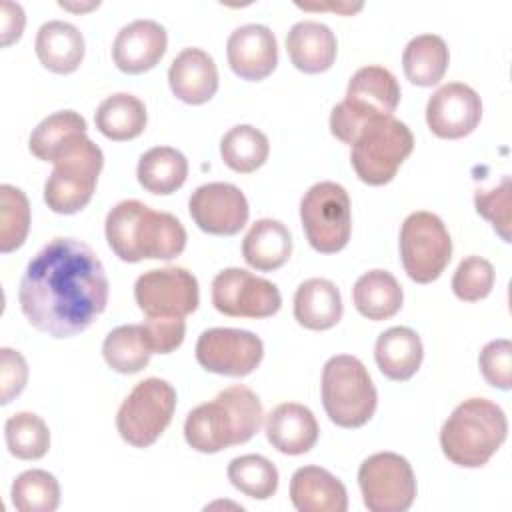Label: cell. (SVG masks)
<instances>
[{"label":"cell","instance_id":"6da1fadb","mask_svg":"<svg viewBox=\"0 0 512 512\" xmlns=\"http://www.w3.org/2000/svg\"><path fill=\"white\" fill-rule=\"evenodd\" d=\"M108 276L96 252L76 238H52L28 262L18 302L26 320L52 338L84 332L108 304Z\"/></svg>","mask_w":512,"mask_h":512},{"label":"cell","instance_id":"7a4b0ae2","mask_svg":"<svg viewBox=\"0 0 512 512\" xmlns=\"http://www.w3.org/2000/svg\"><path fill=\"white\" fill-rule=\"evenodd\" d=\"M106 240L124 262L144 258L172 260L186 248V230L170 212H158L140 200H122L106 216Z\"/></svg>","mask_w":512,"mask_h":512},{"label":"cell","instance_id":"3957f363","mask_svg":"<svg viewBox=\"0 0 512 512\" xmlns=\"http://www.w3.org/2000/svg\"><path fill=\"white\" fill-rule=\"evenodd\" d=\"M262 402L248 386L234 384L188 412L184 422L186 442L202 452L214 454L228 446L248 442L262 426Z\"/></svg>","mask_w":512,"mask_h":512},{"label":"cell","instance_id":"277c9868","mask_svg":"<svg viewBox=\"0 0 512 512\" xmlns=\"http://www.w3.org/2000/svg\"><path fill=\"white\" fill-rule=\"evenodd\" d=\"M508 420L488 398H468L454 408L440 430L444 456L462 468L484 466L504 444Z\"/></svg>","mask_w":512,"mask_h":512},{"label":"cell","instance_id":"5b68a950","mask_svg":"<svg viewBox=\"0 0 512 512\" xmlns=\"http://www.w3.org/2000/svg\"><path fill=\"white\" fill-rule=\"evenodd\" d=\"M398 102L396 76L384 66H362L352 74L346 98L332 108L330 132L344 144H352L366 122L392 116Z\"/></svg>","mask_w":512,"mask_h":512},{"label":"cell","instance_id":"8992f818","mask_svg":"<svg viewBox=\"0 0 512 512\" xmlns=\"http://www.w3.org/2000/svg\"><path fill=\"white\" fill-rule=\"evenodd\" d=\"M320 388L324 410L336 426L360 428L374 416L378 394L366 366L356 356L328 358Z\"/></svg>","mask_w":512,"mask_h":512},{"label":"cell","instance_id":"52a82bcc","mask_svg":"<svg viewBox=\"0 0 512 512\" xmlns=\"http://www.w3.org/2000/svg\"><path fill=\"white\" fill-rule=\"evenodd\" d=\"M52 164L54 170L44 184V202L56 214H76L94 194L104 154L86 134H80Z\"/></svg>","mask_w":512,"mask_h":512},{"label":"cell","instance_id":"ba28073f","mask_svg":"<svg viewBox=\"0 0 512 512\" xmlns=\"http://www.w3.org/2000/svg\"><path fill=\"white\" fill-rule=\"evenodd\" d=\"M350 162L358 178L370 186L388 184L400 164L414 148L410 128L394 116H382L366 122L350 144Z\"/></svg>","mask_w":512,"mask_h":512},{"label":"cell","instance_id":"9c48e42d","mask_svg":"<svg viewBox=\"0 0 512 512\" xmlns=\"http://www.w3.org/2000/svg\"><path fill=\"white\" fill-rule=\"evenodd\" d=\"M176 390L168 380L146 378L124 398L116 414V428L124 442L146 448L154 444L172 422Z\"/></svg>","mask_w":512,"mask_h":512},{"label":"cell","instance_id":"30bf717a","mask_svg":"<svg viewBox=\"0 0 512 512\" xmlns=\"http://www.w3.org/2000/svg\"><path fill=\"white\" fill-rule=\"evenodd\" d=\"M300 220L310 246L322 254L342 250L350 240V198L344 186L324 180L308 188L300 200Z\"/></svg>","mask_w":512,"mask_h":512},{"label":"cell","instance_id":"8fae6325","mask_svg":"<svg viewBox=\"0 0 512 512\" xmlns=\"http://www.w3.org/2000/svg\"><path fill=\"white\" fill-rule=\"evenodd\" d=\"M400 258L410 280H436L452 258V240L440 216L418 210L406 216L400 228Z\"/></svg>","mask_w":512,"mask_h":512},{"label":"cell","instance_id":"7c38bea8","mask_svg":"<svg viewBox=\"0 0 512 512\" xmlns=\"http://www.w3.org/2000/svg\"><path fill=\"white\" fill-rule=\"evenodd\" d=\"M364 506L370 512H404L416 498L410 462L396 452H376L358 468Z\"/></svg>","mask_w":512,"mask_h":512},{"label":"cell","instance_id":"4fadbf2b","mask_svg":"<svg viewBox=\"0 0 512 512\" xmlns=\"http://www.w3.org/2000/svg\"><path fill=\"white\" fill-rule=\"evenodd\" d=\"M212 304L232 318H268L280 310L276 284L244 268H224L212 280Z\"/></svg>","mask_w":512,"mask_h":512},{"label":"cell","instance_id":"5bb4252c","mask_svg":"<svg viewBox=\"0 0 512 512\" xmlns=\"http://www.w3.org/2000/svg\"><path fill=\"white\" fill-rule=\"evenodd\" d=\"M134 298L146 316H188L198 308V280L182 266L154 268L138 276Z\"/></svg>","mask_w":512,"mask_h":512},{"label":"cell","instance_id":"9a60e30c","mask_svg":"<svg viewBox=\"0 0 512 512\" xmlns=\"http://www.w3.org/2000/svg\"><path fill=\"white\" fill-rule=\"evenodd\" d=\"M264 356L262 340L248 330L210 328L196 342L198 364L222 376H246L258 368Z\"/></svg>","mask_w":512,"mask_h":512},{"label":"cell","instance_id":"2e32d148","mask_svg":"<svg viewBox=\"0 0 512 512\" xmlns=\"http://www.w3.org/2000/svg\"><path fill=\"white\" fill-rule=\"evenodd\" d=\"M188 210L202 232L216 236L238 234L250 214L244 192L228 182H208L198 186L188 200Z\"/></svg>","mask_w":512,"mask_h":512},{"label":"cell","instance_id":"e0dca14e","mask_svg":"<svg viewBox=\"0 0 512 512\" xmlns=\"http://www.w3.org/2000/svg\"><path fill=\"white\" fill-rule=\"evenodd\" d=\"M482 118V100L474 88L462 82L440 86L426 104L428 128L448 140L468 136Z\"/></svg>","mask_w":512,"mask_h":512},{"label":"cell","instance_id":"ac0fdd59","mask_svg":"<svg viewBox=\"0 0 512 512\" xmlns=\"http://www.w3.org/2000/svg\"><path fill=\"white\" fill-rule=\"evenodd\" d=\"M168 34L156 20L140 18L122 26L112 44V60L126 74H142L164 56Z\"/></svg>","mask_w":512,"mask_h":512},{"label":"cell","instance_id":"d6986e66","mask_svg":"<svg viewBox=\"0 0 512 512\" xmlns=\"http://www.w3.org/2000/svg\"><path fill=\"white\" fill-rule=\"evenodd\" d=\"M228 64L244 80H264L278 64V44L264 24H244L226 42Z\"/></svg>","mask_w":512,"mask_h":512},{"label":"cell","instance_id":"ffe728a7","mask_svg":"<svg viewBox=\"0 0 512 512\" xmlns=\"http://www.w3.org/2000/svg\"><path fill=\"white\" fill-rule=\"evenodd\" d=\"M318 422L310 408L298 402H282L266 416V438L282 454L298 456L314 448Z\"/></svg>","mask_w":512,"mask_h":512},{"label":"cell","instance_id":"44dd1931","mask_svg":"<svg viewBox=\"0 0 512 512\" xmlns=\"http://www.w3.org/2000/svg\"><path fill=\"white\" fill-rule=\"evenodd\" d=\"M174 96L186 104H204L218 90V68L202 48H184L168 68Z\"/></svg>","mask_w":512,"mask_h":512},{"label":"cell","instance_id":"7402d4cb","mask_svg":"<svg viewBox=\"0 0 512 512\" xmlns=\"http://www.w3.org/2000/svg\"><path fill=\"white\" fill-rule=\"evenodd\" d=\"M290 500L298 512H346V486L320 466H302L290 480Z\"/></svg>","mask_w":512,"mask_h":512},{"label":"cell","instance_id":"603a6c76","mask_svg":"<svg viewBox=\"0 0 512 512\" xmlns=\"http://www.w3.org/2000/svg\"><path fill=\"white\" fill-rule=\"evenodd\" d=\"M286 50L292 64L306 74H320L336 60L334 32L316 20L296 22L286 36Z\"/></svg>","mask_w":512,"mask_h":512},{"label":"cell","instance_id":"cb8c5ba5","mask_svg":"<svg viewBox=\"0 0 512 512\" xmlns=\"http://www.w3.org/2000/svg\"><path fill=\"white\" fill-rule=\"evenodd\" d=\"M34 48L44 68L56 74H70L84 58V36L70 22L50 20L38 28Z\"/></svg>","mask_w":512,"mask_h":512},{"label":"cell","instance_id":"d4e9b609","mask_svg":"<svg viewBox=\"0 0 512 512\" xmlns=\"http://www.w3.org/2000/svg\"><path fill=\"white\" fill-rule=\"evenodd\" d=\"M374 358L386 378L396 382L408 380L418 372L422 364V340L408 326H392L378 336Z\"/></svg>","mask_w":512,"mask_h":512},{"label":"cell","instance_id":"484cf974","mask_svg":"<svg viewBox=\"0 0 512 512\" xmlns=\"http://www.w3.org/2000/svg\"><path fill=\"white\" fill-rule=\"evenodd\" d=\"M294 318L308 330H328L342 318V298L326 278L304 280L294 294Z\"/></svg>","mask_w":512,"mask_h":512},{"label":"cell","instance_id":"4316f807","mask_svg":"<svg viewBox=\"0 0 512 512\" xmlns=\"http://www.w3.org/2000/svg\"><path fill=\"white\" fill-rule=\"evenodd\" d=\"M292 254V234L280 220H256L242 242V256L248 266L270 272L288 262Z\"/></svg>","mask_w":512,"mask_h":512},{"label":"cell","instance_id":"83f0119b","mask_svg":"<svg viewBox=\"0 0 512 512\" xmlns=\"http://www.w3.org/2000/svg\"><path fill=\"white\" fill-rule=\"evenodd\" d=\"M352 298L356 310L368 318V320H388L392 318L400 308H402V286L390 274L388 270H368L364 272L354 288H352Z\"/></svg>","mask_w":512,"mask_h":512},{"label":"cell","instance_id":"f1b7e54d","mask_svg":"<svg viewBox=\"0 0 512 512\" xmlns=\"http://www.w3.org/2000/svg\"><path fill=\"white\" fill-rule=\"evenodd\" d=\"M136 176L144 190L152 194H172L186 182L188 160L172 146H154L140 156Z\"/></svg>","mask_w":512,"mask_h":512},{"label":"cell","instance_id":"f546056e","mask_svg":"<svg viewBox=\"0 0 512 512\" xmlns=\"http://www.w3.org/2000/svg\"><path fill=\"white\" fill-rule=\"evenodd\" d=\"M146 106L128 92H116L100 102L94 114L96 128L110 140H132L146 128Z\"/></svg>","mask_w":512,"mask_h":512},{"label":"cell","instance_id":"4dcf8cb0","mask_svg":"<svg viewBox=\"0 0 512 512\" xmlns=\"http://www.w3.org/2000/svg\"><path fill=\"white\" fill-rule=\"evenodd\" d=\"M448 62V46L438 34H418L402 52L404 74L416 86L438 84L448 68Z\"/></svg>","mask_w":512,"mask_h":512},{"label":"cell","instance_id":"1f68e13d","mask_svg":"<svg viewBox=\"0 0 512 512\" xmlns=\"http://www.w3.org/2000/svg\"><path fill=\"white\" fill-rule=\"evenodd\" d=\"M102 356L120 374H136L146 368L152 350L144 338L142 324H124L108 332L102 342Z\"/></svg>","mask_w":512,"mask_h":512},{"label":"cell","instance_id":"d6a6232c","mask_svg":"<svg viewBox=\"0 0 512 512\" xmlns=\"http://www.w3.org/2000/svg\"><path fill=\"white\" fill-rule=\"evenodd\" d=\"M80 134H86V120L74 110H60L46 116L30 134V152L44 160L54 162V158Z\"/></svg>","mask_w":512,"mask_h":512},{"label":"cell","instance_id":"836d02e7","mask_svg":"<svg viewBox=\"0 0 512 512\" xmlns=\"http://www.w3.org/2000/svg\"><path fill=\"white\" fill-rule=\"evenodd\" d=\"M270 152L266 134L250 124L230 128L220 140V156L228 168L240 174H250L260 168Z\"/></svg>","mask_w":512,"mask_h":512},{"label":"cell","instance_id":"e575fe53","mask_svg":"<svg viewBox=\"0 0 512 512\" xmlns=\"http://www.w3.org/2000/svg\"><path fill=\"white\" fill-rule=\"evenodd\" d=\"M228 480L236 490L254 498L268 500L278 490L276 466L260 454H244L228 464Z\"/></svg>","mask_w":512,"mask_h":512},{"label":"cell","instance_id":"d590c367","mask_svg":"<svg viewBox=\"0 0 512 512\" xmlns=\"http://www.w3.org/2000/svg\"><path fill=\"white\" fill-rule=\"evenodd\" d=\"M6 446L20 460H38L50 448V430L34 412H16L4 424Z\"/></svg>","mask_w":512,"mask_h":512},{"label":"cell","instance_id":"8d00e7d4","mask_svg":"<svg viewBox=\"0 0 512 512\" xmlns=\"http://www.w3.org/2000/svg\"><path fill=\"white\" fill-rule=\"evenodd\" d=\"M12 504L20 512H54L60 504V484L46 470H26L12 482Z\"/></svg>","mask_w":512,"mask_h":512},{"label":"cell","instance_id":"74e56055","mask_svg":"<svg viewBox=\"0 0 512 512\" xmlns=\"http://www.w3.org/2000/svg\"><path fill=\"white\" fill-rule=\"evenodd\" d=\"M30 230V204L26 194L12 186H0V252L20 248Z\"/></svg>","mask_w":512,"mask_h":512},{"label":"cell","instance_id":"f35d334b","mask_svg":"<svg viewBox=\"0 0 512 512\" xmlns=\"http://www.w3.org/2000/svg\"><path fill=\"white\" fill-rule=\"evenodd\" d=\"M494 278V266L486 258L466 256L452 276V292L464 302H476L490 294Z\"/></svg>","mask_w":512,"mask_h":512},{"label":"cell","instance_id":"ab89813d","mask_svg":"<svg viewBox=\"0 0 512 512\" xmlns=\"http://www.w3.org/2000/svg\"><path fill=\"white\" fill-rule=\"evenodd\" d=\"M474 202L478 214L492 222L504 242H510V178L502 176L500 184L492 190L478 188Z\"/></svg>","mask_w":512,"mask_h":512},{"label":"cell","instance_id":"60d3db41","mask_svg":"<svg viewBox=\"0 0 512 512\" xmlns=\"http://www.w3.org/2000/svg\"><path fill=\"white\" fill-rule=\"evenodd\" d=\"M478 364L486 382L500 390L512 386V344L506 338L490 340L478 356Z\"/></svg>","mask_w":512,"mask_h":512},{"label":"cell","instance_id":"b9f144b4","mask_svg":"<svg viewBox=\"0 0 512 512\" xmlns=\"http://www.w3.org/2000/svg\"><path fill=\"white\" fill-rule=\"evenodd\" d=\"M142 328L152 354H170L186 336V322L180 316H148Z\"/></svg>","mask_w":512,"mask_h":512},{"label":"cell","instance_id":"7bdbcfd3","mask_svg":"<svg viewBox=\"0 0 512 512\" xmlns=\"http://www.w3.org/2000/svg\"><path fill=\"white\" fill-rule=\"evenodd\" d=\"M28 364L18 350H0V404H10L26 386Z\"/></svg>","mask_w":512,"mask_h":512},{"label":"cell","instance_id":"ee69618b","mask_svg":"<svg viewBox=\"0 0 512 512\" xmlns=\"http://www.w3.org/2000/svg\"><path fill=\"white\" fill-rule=\"evenodd\" d=\"M0 14H2V46H8L22 36L26 16L18 2L14 4L8 0L0 2Z\"/></svg>","mask_w":512,"mask_h":512},{"label":"cell","instance_id":"f6af8a7d","mask_svg":"<svg viewBox=\"0 0 512 512\" xmlns=\"http://www.w3.org/2000/svg\"><path fill=\"white\" fill-rule=\"evenodd\" d=\"M298 8H304V10H336V12H342V14H354L358 12L364 4L362 2H328V4H302V2H296Z\"/></svg>","mask_w":512,"mask_h":512},{"label":"cell","instance_id":"bcb514c9","mask_svg":"<svg viewBox=\"0 0 512 512\" xmlns=\"http://www.w3.org/2000/svg\"><path fill=\"white\" fill-rule=\"evenodd\" d=\"M60 8H66V10H74V12H84V10H92V8H98L100 2H88V4H72V2H58Z\"/></svg>","mask_w":512,"mask_h":512}]
</instances>
